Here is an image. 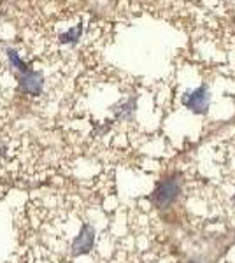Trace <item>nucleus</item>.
I'll return each mask as SVG.
<instances>
[{"mask_svg": "<svg viewBox=\"0 0 235 263\" xmlns=\"http://www.w3.org/2000/svg\"><path fill=\"white\" fill-rule=\"evenodd\" d=\"M95 244V228L89 223H84L79 228V233L76 235V239L70 244V251L74 256H81V254H86L93 249Z\"/></svg>", "mask_w": 235, "mask_h": 263, "instance_id": "obj_3", "label": "nucleus"}, {"mask_svg": "<svg viewBox=\"0 0 235 263\" xmlns=\"http://www.w3.org/2000/svg\"><path fill=\"white\" fill-rule=\"evenodd\" d=\"M179 193H181V179H177L176 176H170L158 182L151 195V200L158 209H167L177 200Z\"/></svg>", "mask_w": 235, "mask_h": 263, "instance_id": "obj_1", "label": "nucleus"}, {"mask_svg": "<svg viewBox=\"0 0 235 263\" xmlns=\"http://www.w3.org/2000/svg\"><path fill=\"white\" fill-rule=\"evenodd\" d=\"M44 81H42V76L37 74L33 70H25L20 76V88L23 93H27L30 97H37L41 95Z\"/></svg>", "mask_w": 235, "mask_h": 263, "instance_id": "obj_4", "label": "nucleus"}, {"mask_svg": "<svg viewBox=\"0 0 235 263\" xmlns=\"http://www.w3.org/2000/svg\"><path fill=\"white\" fill-rule=\"evenodd\" d=\"M211 99H212V95L209 93L207 86L202 84V86L195 88V90L183 95V105L196 114H204V112H207L209 105H211Z\"/></svg>", "mask_w": 235, "mask_h": 263, "instance_id": "obj_2", "label": "nucleus"}]
</instances>
